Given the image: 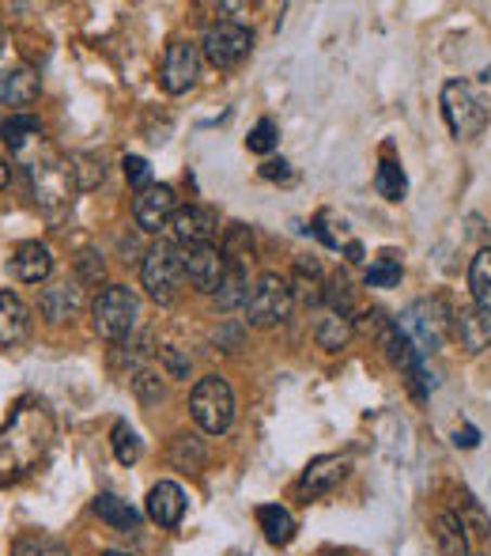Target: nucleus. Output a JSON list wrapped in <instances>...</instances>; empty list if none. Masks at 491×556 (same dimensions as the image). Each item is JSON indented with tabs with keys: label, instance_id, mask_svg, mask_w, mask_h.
<instances>
[{
	"label": "nucleus",
	"instance_id": "17",
	"mask_svg": "<svg viewBox=\"0 0 491 556\" xmlns=\"http://www.w3.org/2000/svg\"><path fill=\"white\" fill-rule=\"evenodd\" d=\"M454 337L469 356H480L484 349H491V318L480 307H457Z\"/></svg>",
	"mask_w": 491,
	"mask_h": 556
},
{
	"label": "nucleus",
	"instance_id": "33",
	"mask_svg": "<svg viewBox=\"0 0 491 556\" xmlns=\"http://www.w3.org/2000/svg\"><path fill=\"white\" fill-rule=\"evenodd\" d=\"M401 285V262H397L393 250H382L378 265L367 269V288H397Z\"/></svg>",
	"mask_w": 491,
	"mask_h": 556
},
{
	"label": "nucleus",
	"instance_id": "30",
	"mask_svg": "<svg viewBox=\"0 0 491 556\" xmlns=\"http://www.w3.org/2000/svg\"><path fill=\"white\" fill-rule=\"evenodd\" d=\"M73 170H76V186H80V190H95V186H103V178H106L103 155H91V152L73 155Z\"/></svg>",
	"mask_w": 491,
	"mask_h": 556
},
{
	"label": "nucleus",
	"instance_id": "4",
	"mask_svg": "<svg viewBox=\"0 0 491 556\" xmlns=\"http://www.w3.org/2000/svg\"><path fill=\"white\" fill-rule=\"evenodd\" d=\"M190 417L205 435H223L235 425V390L223 375H205L197 379L190 394Z\"/></svg>",
	"mask_w": 491,
	"mask_h": 556
},
{
	"label": "nucleus",
	"instance_id": "36",
	"mask_svg": "<svg viewBox=\"0 0 491 556\" xmlns=\"http://www.w3.org/2000/svg\"><path fill=\"white\" fill-rule=\"evenodd\" d=\"M280 144V129H276V122L272 117H261V122L249 129V137H246V148L254 155H269L272 148Z\"/></svg>",
	"mask_w": 491,
	"mask_h": 556
},
{
	"label": "nucleus",
	"instance_id": "25",
	"mask_svg": "<svg viewBox=\"0 0 491 556\" xmlns=\"http://www.w3.org/2000/svg\"><path fill=\"white\" fill-rule=\"evenodd\" d=\"M0 140L12 148L15 155H27L30 144H42V122L35 114H15L0 125Z\"/></svg>",
	"mask_w": 491,
	"mask_h": 556
},
{
	"label": "nucleus",
	"instance_id": "12",
	"mask_svg": "<svg viewBox=\"0 0 491 556\" xmlns=\"http://www.w3.org/2000/svg\"><path fill=\"white\" fill-rule=\"evenodd\" d=\"M144 511L155 527L163 530H175L178 522L185 519V492L178 481H155L147 489V500H144Z\"/></svg>",
	"mask_w": 491,
	"mask_h": 556
},
{
	"label": "nucleus",
	"instance_id": "32",
	"mask_svg": "<svg viewBox=\"0 0 491 556\" xmlns=\"http://www.w3.org/2000/svg\"><path fill=\"white\" fill-rule=\"evenodd\" d=\"M111 446H114V458H118L121 466H137V458H140V435L132 432V428L125 425V420H118V425H114Z\"/></svg>",
	"mask_w": 491,
	"mask_h": 556
},
{
	"label": "nucleus",
	"instance_id": "10",
	"mask_svg": "<svg viewBox=\"0 0 491 556\" xmlns=\"http://www.w3.org/2000/svg\"><path fill=\"white\" fill-rule=\"evenodd\" d=\"M182 254V273L197 292H212L220 288L223 273H228V257L216 242H205V247H178Z\"/></svg>",
	"mask_w": 491,
	"mask_h": 556
},
{
	"label": "nucleus",
	"instance_id": "27",
	"mask_svg": "<svg viewBox=\"0 0 491 556\" xmlns=\"http://www.w3.org/2000/svg\"><path fill=\"white\" fill-rule=\"evenodd\" d=\"M374 190H378L386 201H404V193H409V178H404L401 163L382 160L378 170H374Z\"/></svg>",
	"mask_w": 491,
	"mask_h": 556
},
{
	"label": "nucleus",
	"instance_id": "5",
	"mask_svg": "<svg viewBox=\"0 0 491 556\" xmlns=\"http://www.w3.org/2000/svg\"><path fill=\"white\" fill-rule=\"evenodd\" d=\"M140 280H144L147 295H152L159 307H170L182 295V254H178V242H155L152 250L140 262Z\"/></svg>",
	"mask_w": 491,
	"mask_h": 556
},
{
	"label": "nucleus",
	"instance_id": "35",
	"mask_svg": "<svg viewBox=\"0 0 491 556\" xmlns=\"http://www.w3.org/2000/svg\"><path fill=\"white\" fill-rule=\"evenodd\" d=\"M12 556H68V549L46 534H27L12 545Z\"/></svg>",
	"mask_w": 491,
	"mask_h": 556
},
{
	"label": "nucleus",
	"instance_id": "8",
	"mask_svg": "<svg viewBox=\"0 0 491 556\" xmlns=\"http://www.w3.org/2000/svg\"><path fill=\"white\" fill-rule=\"evenodd\" d=\"M254 50V30L238 20H216L201 35V58L216 68H235L243 65Z\"/></svg>",
	"mask_w": 491,
	"mask_h": 556
},
{
	"label": "nucleus",
	"instance_id": "16",
	"mask_svg": "<svg viewBox=\"0 0 491 556\" xmlns=\"http://www.w3.org/2000/svg\"><path fill=\"white\" fill-rule=\"evenodd\" d=\"M8 269H12V277L23 280V285H42L53 273L50 247H42V242H23V247H15V254L8 257Z\"/></svg>",
	"mask_w": 491,
	"mask_h": 556
},
{
	"label": "nucleus",
	"instance_id": "20",
	"mask_svg": "<svg viewBox=\"0 0 491 556\" xmlns=\"http://www.w3.org/2000/svg\"><path fill=\"white\" fill-rule=\"evenodd\" d=\"M287 285H292L295 300L307 303V307L325 303V280H322V265H318V262L299 257V262H295V269H292V277H287Z\"/></svg>",
	"mask_w": 491,
	"mask_h": 556
},
{
	"label": "nucleus",
	"instance_id": "24",
	"mask_svg": "<svg viewBox=\"0 0 491 556\" xmlns=\"http://www.w3.org/2000/svg\"><path fill=\"white\" fill-rule=\"evenodd\" d=\"M95 515H99V522H106L111 530H121V534H129V530L140 527V511L129 504V500L114 496V492H99Z\"/></svg>",
	"mask_w": 491,
	"mask_h": 556
},
{
	"label": "nucleus",
	"instance_id": "29",
	"mask_svg": "<svg viewBox=\"0 0 491 556\" xmlns=\"http://www.w3.org/2000/svg\"><path fill=\"white\" fill-rule=\"evenodd\" d=\"M205 458L208 454L197 435H175V443H170V462H175L178 469H201Z\"/></svg>",
	"mask_w": 491,
	"mask_h": 556
},
{
	"label": "nucleus",
	"instance_id": "39",
	"mask_svg": "<svg viewBox=\"0 0 491 556\" xmlns=\"http://www.w3.org/2000/svg\"><path fill=\"white\" fill-rule=\"evenodd\" d=\"M121 170H125V178H129V186H132L137 193L152 186V167H147V160H140V155H125V160H121Z\"/></svg>",
	"mask_w": 491,
	"mask_h": 556
},
{
	"label": "nucleus",
	"instance_id": "15",
	"mask_svg": "<svg viewBox=\"0 0 491 556\" xmlns=\"http://www.w3.org/2000/svg\"><path fill=\"white\" fill-rule=\"evenodd\" d=\"M80 303H83L80 280H53L38 295V311H42L46 323H68L80 311Z\"/></svg>",
	"mask_w": 491,
	"mask_h": 556
},
{
	"label": "nucleus",
	"instance_id": "40",
	"mask_svg": "<svg viewBox=\"0 0 491 556\" xmlns=\"http://www.w3.org/2000/svg\"><path fill=\"white\" fill-rule=\"evenodd\" d=\"M261 178L264 182H292V163L287 160H264Z\"/></svg>",
	"mask_w": 491,
	"mask_h": 556
},
{
	"label": "nucleus",
	"instance_id": "23",
	"mask_svg": "<svg viewBox=\"0 0 491 556\" xmlns=\"http://www.w3.org/2000/svg\"><path fill=\"white\" fill-rule=\"evenodd\" d=\"M257 527L264 530V542L284 549V545L295 542V519L284 504H261L257 507Z\"/></svg>",
	"mask_w": 491,
	"mask_h": 556
},
{
	"label": "nucleus",
	"instance_id": "14",
	"mask_svg": "<svg viewBox=\"0 0 491 556\" xmlns=\"http://www.w3.org/2000/svg\"><path fill=\"white\" fill-rule=\"evenodd\" d=\"M348 477V462L340 458V454H322V458H314L307 469H302L299 477V492L302 496H325V492H333L340 481Z\"/></svg>",
	"mask_w": 491,
	"mask_h": 556
},
{
	"label": "nucleus",
	"instance_id": "26",
	"mask_svg": "<svg viewBox=\"0 0 491 556\" xmlns=\"http://www.w3.org/2000/svg\"><path fill=\"white\" fill-rule=\"evenodd\" d=\"M469 292H473V307H480L491 318V247L477 250V257H473Z\"/></svg>",
	"mask_w": 491,
	"mask_h": 556
},
{
	"label": "nucleus",
	"instance_id": "38",
	"mask_svg": "<svg viewBox=\"0 0 491 556\" xmlns=\"http://www.w3.org/2000/svg\"><path fill=\"white\" fill-rule=\"evenodd\" d=\"M457 515H462L465 527H473V530H477V534H484V538L491 534V519L484 515V507H480L477 500L469 496V492H465V496H462V511H457Z\"/></svg>",
	"mask_w": 491,
	"mask_h": 556
},
{
	"label": "nucleus",
	"instance_id": "7",
	"mask_svg": "<svg viewBox=\"0 0 491 556\" xmlns=\"http://www.w3.org/2000/svg\"><path fill=\"white\" fill-rule=\"evenodd\" d=\"M442 117L457 140H477L488 129V103L477 96L473 84L450 80L442 88Z\"/></svg>",
	"mask_w": 491,
	"mask_h": 556
},
{
	"label": "nucleus",
	"instance_id": "45",
	"mask_svg": "<svg viewBox=\"0 0 491 556\" xmlns=\"http://www.w3.org/2000/svg\"><path fill=\"white\" fill-rule=\"evenodd\" d=\"M4 46H8V35H4V27H0V53H4Z\"/></svg>",
	"mask_w": 491,
	"mask_h": 556
},
{
	"label": "nucleus",
	"instance_id": "31",
	"mask_svg": "<svg viewBox=\"0 0 491 556\" xmlns=\"http://www.w3.org/2000/svg\"><path fill=\"white\" fill-rule=\"evenodd\" d=\"M129 387L144 405H159L163 397H167V382H163V375L147 371V367H140L137 375H129Z\"/></svg>",
	"mask_w": 491,
	"mask_h": 556
},
{
	"label": "nucleus",
	"instance_id": "46",
	"mask_svg": "<svg viewBox=\"0 0 491 556\" xmlns=\"http://www.w3.org/2000/svg\"><path fill=\"white\" fill-rule=\"evenodd\" d=\"M103 556H132V553H121V549H111V553H103Z\"/></svg>",
	"mask_w": 491,
	"mask_h": 556
},
{
	"label": "nucleus",
	"instance_id": "13",
	"mask_svg": "<svg viewBox=\"0 0 491 556\" xmlns=\"http://www.w3.org/2000/svg\"><path fill=\"white\" fill-rule=\"evenodd\" d=\"M170 231H175L178 247H205V242L216 239V231H220V220H216V213H208V208L185 205V208H178V213H175V220H170Z\"/></svg>",
	"mask_w": 491,
	"mask_h": 556
},
{
	"label": "nucleus",
	"instance_id": "6",
	"mask_svg": "<svg viewBox=\"0 0 491 556\" xmlns=\"http://www.w3.org/2000/svg\"><path fill=\"white\" fill-rule=\"evenodd\" d=\"M295 311V295L287 277L280 273H261L257 285L249 288V303H246V323L257 330H272V326H284Z\"/></svg>",
	"mask_w": 491,
	"mask_h": 556
},
{
	"label": "nucleus",
	"instance_id": "11",
	"mask_svg": "<svg viewBox=\"0 0 491 556\" xmlns=\"http://www.w3.org/2000/svg\"><path fill=\"white\" fill-rule=\"evenodd\" d=\"M175 213H178V193L163 182H152L147 190H140L132 198V220L147 235H159L163 227H170Z\"/></svg>",
	"mask_w": 491,
	"mask_h": 556
},
{
	"label": "nucleus",
	"instance_id": "42",
	"mask_svg": "<svg viewBox=\"0 0 491 556\" xmlns=\"http://www.w3.org/2000/svg\"><path fill=\"white\" fill-rule=\"evenodd\" d=\"M80 273H83V280H103V273H106L103 257H95L91 250L88 254H80Z\"/></svg>",
	"mask_w": 491,
	"mask_h": 556
},
{
	"label": "nucleus",
	"instance_id": "34",
	"mask_svg": "<svg viewBox=\"0 0 491 556\" xmlns=\"http://www.w3.org/2000/svg\"><path fill=\"white\" fill-rule=\"evenodd\" d=\"M325 303H330V315H340V318H352L356 303H352V285L345 277H333L325 285Z\"/></svg>",
	"mask_w": 491,
	"mask_h": 556
},
{
	"label": "nucleus",
	"instance_id": "28",
	"mask_svg": "<svg viewBox=\"0 0 491 556\" xmlns=\"http://www.w3.org/2000/svg\"><path fill=\"white\" fill-rule=\"evenodd\" d=\"M352 337V318H340V315H325L322 326H318V344L325 352H340Z\"/></svg>",
	"mask_w": 491,
	"mask_h": 556
},
{
	"label": "nucleus",
	"instance_id": "9",
	"mask_svg": "<svg viewBox=\"0 0 491 556\" xmlns=\"http://www.w3.org/2000/svg\"><path fill=\"white\" fill-rule=\"evenodd\" d=\"M201 76V42L190 38H175L163 53V68H159V84L167 96H182L197 84Z\"/></svg>",
	"mask_w": 491,
	"mask_h": 556
},
{
	"label": "nucleus",
	"instance_id": "3",
	"mask_svg": "<svg viewBox=\"0 0 491 556\" xmlns=\"http://www.w3.org/2000/svg\"><path fill=\"white\" fill-rule=\"evenodd\" d=\"M397 330L416 344L419 356H431L447 344L450 330H454V311L442 300H416L401 318H393Z\"/></svg>",
	"mask_w": 491,
	"mask_h": 556
},
{
	"label": "nucleus",
	"instance_id": "2",
	"mask_svg": "<svg viewBox=\"0 0 491 556\" xmlns=\"http://www.w3.org/2000/svg\"><path fill=\"white\" fill-rule=\"evenodd\" d=\"M137 318H140V300L129 285H106L95 295V303H91V330L111 344L129 341L132 330H137Z\"/></svg>",
	"mask_w": 491,
	"mask_h": 556
},
{
	"label": "nucleus",
	"instance_id": "21",
	"mask_svg": "<svg viewBox=\"0 0 491 556\" xmlns=\"http://www.w3.org/2000/svg\"><path fill=\"white\" fill-rule=\"evenodd\" d=\"M465 522L457 511H439L435 515V545L442 556H473L469 553V534H465Z\"/></svg>",
	"mask_w": 491,
	"mask_h": 556
},
{
	"label": "nucleus",
	"instance_id": "1",
	"mask_svg": "<svg viewBox=\"0 0 491 556\" xmlns=\"http://www.w3.org/2000/svg\"><path fill=\"white\" fill-rule=\"evenodd\" d=\"M27 182H30V198H35V205L46 208V213H61V208H68L73 193L80 190V186H76L73 160H65V155L53 152V148H42L35 160H27Z\"/></svg>",
	"mask_w": 491,
	"mask_h": 556
},
{
	"label": "nucleus",
	"instance_id": "41",
	"mask_svg": "<svg viewBox=\"0 0 491 556\" xmlns=\"http://www.w3.org/2000/svg\"><path fill=\"white\" fill-rule=\"evenodd\" d=\"M212 341L220 344L223 352H238L243 349V326H223V330L212 333Z\"/></svg>",
	"mask_w": 491,
	"mask_h": 556
},
{
	"label": "nucleus",
	"instance_id": "44",
	"mask_svg": "<svg viewBox=\"0 0 491 556\" xmlns=\"http://www.w3.org/2000/svg\"><path fill=\"white\" fill-rule=\"evenodd\" d=\"M8 178H12V167H8V163L0 160V190H4V186H8Z\"/></svg>",
	"mask_w": 491,
	"mask_h": 556
},
{
	"label": "nucleus",
	"instance_id": "19",
	"mask_svg": "<svg viewBox=\"0 0 491 556\" xmlns=\"http://www.w3.org/2000/svg\"><path fill=\"white\" fill-rule=\"evenodd\" d=\"M38 96H42L38 73H30V68H23V65L0 73V103L4 106H30Z\"/></svg>",
	"mask_w": 491,
	"mask_h": 556
},
{
	"label": "nucleus",
	"instance_id": "37",
	"mask_svg": "<svg viewBox=\"0 0 491 556\" xmlns=\"http://www.w3.org/2000/svg\"><path fill=\"white\" fill-rule=\"evenodd\" d=\"M159 364H163V371H167V379H190V371H193V359L185 356L182 349H175V344L159 349Z\"/></svg>",
	"mask_w": 491,
	"mask_h": 556
},
{
	"label": "nucleus",
	"instance_id": "43",
	"mask_svg": "<svg viewBox=\"0 0 491 556\" xmlns=\"http://www.w3.org/2000/svg\"><path fill=\"white\" fill-rule=\"evenodd\" d=\"M454 443H457V446H465V451H473V446L480 443V432H477V428H473V425H465L462 432L454 435Z\"/></svg>",
	"mask_w": 491,
	"mask_h": 556
},
{
	"label": "nucleus",
	"instance_id": "18",
	"mask_svg": "<svg viewBox=\"0 0 491 556\" xmlns=\"http://www.w3.org/2000/svg\"><path fill=\"white\" fill-rule=\"evenodd\" d=\"M30 330V307L15 292H0V349L20 344Z\"/></svg>",
	"mask_w": 491,
	"mask_h": 556
},
{
	"label": "nucleus",
	"instance_id": "22",
	"mask_svg": "<svg viewBox=\"0 0 491 556\" xmlns=\"http://www.w3.org/2000/svg\"><path fill=\"white\" fill-rule=\"evenodd\" d=\"M246 303H249L246 262H235V257H228V273H223L220 288H216V307H220V311H235V307H246Z\"/></svg>",
	"mask_w": 491,
	"mask_h": 556
}]
</instances>
